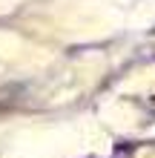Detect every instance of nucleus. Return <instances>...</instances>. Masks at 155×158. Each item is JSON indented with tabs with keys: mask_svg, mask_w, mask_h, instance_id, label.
Masks as SVG:
<instances>
[{
	"mask_svg": "<svg viewBox=\"0 0 155 158\" xmlns=\"http://www.w3.org/2000/svg\"><path fill=\"white\" fill-rule=\"evenodd\" d=\"M152 35H155V26H152Z\"/></svg>",
	"mask_w": 155,
	"mask_h": 158,
	"instance_id": "nucleus-1",
	"label": "nucleus"
}]
</instances>
